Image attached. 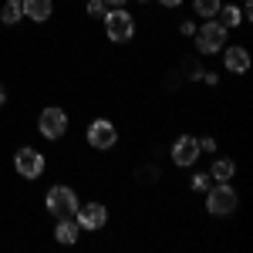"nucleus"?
<instances>
[{"label":"nucleus","instance_id":"nucleus-10","mask_svg":"<svg viewBox=\"0 0 253 253\" xmlns=\"http://www.w3.org/2000/svg\"><path fill=\"white\" fill-rule=\"evenodd\" d=\"M223 68L230 71V75H247V68H250V51L247 47H223Z\"/></svg>","mask_w":253,"mask_h":253},{"label":"nucleus","instance_id":"nucleus-6","mask_svg":"<svg viewBox=\"0 0 253 253\" xmlns=\"http://www.w3.org/2000/svg\"><path fill=\"white\" fill-rule=\"evenodd\" d=\"M84 138H88L91 149L108 152V149H115V142H118V128H115L112 118H91L88 128H84Z\"/></svg>","mask_w":253,"mask_h":253},{"label":"nucleus","instance_id":"nucleus-9","mask_svg":"<svg viewBox=\"0 0 253 253\" xmlns=\"http://www.w3.org/2000/svg\"><path fill=\"white\" fill-rule=\"evenodd\" d=\"M203 156L199 152V138L196 135H179L172 142V162L179 166V169H189V166H196V159Z\"/></svg>","mask_w":253,"mask_h":253},{"label":"nucleus","instance_id":"nucleus-3","mask_svg":"<svg viewBox=\"0 0 253 253\" xmlns=\"http://www.w3.org/2000/svg\"><path fill=\"white\" fill-rule=\"evenodd\" d=\"M196 51L199 54H216V51H223L226 47V38H230V31L219 24V20H203V27H196Z\"/></svg>","mask_w":253,"mask_h":253},{"label":"nucleus","instance_id":"nucleus-22","mask_svg":"<svg viewBox=\"0 0 253 253\" xmlns=\"http://www.w3.org/2000/svg\"><path fill=\"white\" fill-rule=\"evenodd\" d=\"M179 31H182L186 38H193V34H196V24H193V20H182V24H179Z\"/></svg>","mask_w":253,"mask_h":253},{"label":"nucleus","instance_id":"nucleus-20","mask_svg":"<svg viewBox=\"0 0 253 253\" xmlns=\"http://www.w3.org/2000/svg\"><path fill=\"white\" fill-rule=\"evenodd\" d=\"M135 179H138V182H156V179H159V169H156V166H142Z\"/></svg>","mask_w":253,"mask_h":253},{"label":"nucleus","instance_id":"nucleus-27","mask_svg":"<svg viewBox=\"0 0 253 253\" xmlns=\"http://www.w3.org/2000/svg\"><path fill=\"white\" fill-rule=\"evenodd\" d=\"M243 3H250V0H243Z\"/></svg>","mask_w":253,"mask_h":253},{"label":"nucleus","instance_id":"nucleus-14","mask_svg":"<svg viewBox=\"0 0 253 253\" xmlns=\"http://www.w3.org/2000/svg\"><path fill=\"white\" fill-rule=\"evenodd\" d=\"M233 175H236L233 159H216L213 169H210V179H216V182H233Z\"/></svg>","mask_w":253,"mask_h":253},{"label":"nucleus","instance_id":"nucleus-12","mask_svg":"<svg viewBox=\"0 0 253 253\" xmlns=\"http://www.w3.org/2000/svg\"><path fill=\"white\" fill-rule=\"evenodd\" d=\"M20 7H24V17L38 20V24L51 20L54 14V0H20Z\"/></svg>","mask_w":253,"mask_h":253},{"label":"nucleus","instance_id":"nucleus-23","mask_svg":"<svg viewBox=\"0 0 253 253\" xmlns=\"http://www.w3.org/2000/svg\"><path fill=\"white\" fill-rule=\"evenodd\" d=\"M159 3H162V7H166V10H175V7H179V3H182V0H159Z\"/></svg>","mask_w":253,"mask_h":253},{"label":"nucleus","instance_id":"nucleus-17","mask_svg":"<svg viewBox=\"0 0 253 253\" xmlns=\"http://www.w3.org/2000/svg\"><path fill=\"white\" fill-rule=\"evenodd\" d=\"M182 75H186V78H193V81H199V75H203V64H199V58H196V54L182 58Z\"/></svg>","mask_w":253,"mask_h":253},{"label":"nucleus","instance_id":"nucleus-21","mask_svg":"<svg viewBox=\"0 0 253 253\" xmlns=\"http://www.w3.org/2000/svg\"><path fill=\"white\" fill-rule=\"evenodd\" d=\"M213 149H216V138L213 135H203V138H199V152H213Z\"/></svg>","mask_w":253,"mask_h":253},{"label":"nucleus","instance_id":"nucleus-16","mask_svg":"<svg viewBox=\"0 0 253 253\" xmlns=\"http://www.w3.org/2000/svg\"><path fill=\"white\" fill-rule=\"evenodd\" d=\"M219 3H223V0H193V10H196V17L213 20L216 14H219Z\"/></svg>","mask_w":253,"mask_h":253},{"label":"nucleus","instance_id":"nucleus-2","mask_svg":"<svg viewBox=\"0 0 253 253\" xmlns=\"http://www.w3.org/2000/svg\"><path fill=\"white\" fill-rule=\"evenodd\" d=\"M101 20H105V38L112 44H125V41L135 38V17L125 7H112Z\"/></svg>","mask_w":253,"mask_h":253},{"label":"nucleus","instance_id":"nucleus-18","mask_svg":"<svg viewBox=\"0 0 253 253\" xmlns=\"http://www.w3.org/2000/svg\"><path fill=\"white\" fill-rule=\"evenodd\" d=\"M84 14H88V17H105V14H108V3H105V0H84Z\"/></svg>","mask_w":253,"mask_h":253},{"label":"nucleus","instance_id":"nucleus-5","mask_svg":"<svg viewBox=\"0 0 253 253\" xmlns=\"http://www.w3.org/2000/svg\"><path fill=\"white\" fill-rule=\"evenodd\" d=\"M68 125H71V118H68V112L58 108V105H47L38 118V132L47 138V142H61V138L68 135Z\"/></svg>","mask_w":253,"mask_h":253},{"label":"nucleus","instance_id":"nucleus-13","mask_svg":"<svg viewBox=\"0 0 253 253\" xmlns=\"http://www.w3.org/2000/svg\"><path fill=\"white\" fill-rule=\"evenodd\" d=\"M216 20H219L226 31H233V27H240V24H243V7H236V3H219Z\"/></svg>","mask_w":253,"mask_h":253},{"label":"nucleus","instance_id":"nucleus-11","mask_svg":"<svg viewBox=\"0 0 253 253\" xmlns=\"http://www.w3.org/2000/svg\"><path fill=\"white\" fill-rule=\"evenodd\" d=\"M81 236V226L75 216H68V219H58V226H54V240H58L61 247H75Z\"/></svg>","mask_w":253,"mask_h":253},{"label":"nucleus","instance_id":"nucleus-8","mask_svg":"<svg viewBox=\"0 0 253 253\" xmlns=\"http://www.w3.org/2000/svg\"><path fill=\"white\" fill-rule=\"evenodd\" d=\"M44 156H41L38 149H31V145H24V149H17V156H14V169H17V175H24V179H38L41 172H44Z\"/></svg>","mask_w":253,"mask_h":253},{"label":"nucleus","instance_id":"nucleus-15","mask_svg":"<svg viewBox=\"0 0 253 253\" xmlns=\"http://www.w3.org/2000/svg\"><path fill=\"white\" fill-rule=\"evenodd\" d=\"M20 17H24V7H20V0H7V3L0 7V24L14 27V24H17Z\"/></svg>","mask_w":253,"mask_h":253},{"label":"nucleus","instance_id":"nucleus-25","mask_svg":"<svg viewBox=\"0 0 253 253\" xmlns=\"http://www.w3.org/2000/svg\"><path fill=\"white\" fill-rule=\"evenodd\" d=\"M7 101V88H3V81H0V105Z\"/></svg>","mask_w":253,"mask_h":253},{"label":"nucleus","instance_id":"nucleus-7","mask_svg":"<svg viewBox=\"0 0 253 253\" xmlns=\"http://www.w3.org/2000/svg\"><path fill=\"white\" fill-rule=\"evenodd\" d=\"M75 219H78L81 230H91V233H98V230H105V226H108V206H105V203H98V199H91V203H81L78 213H75Z\"/></svg>","mask_w":253,"mask_h":253},{"label":"nucleus","instance_id":"nucleus-24","mask_svg":"<svg viewBox=\"0 0 253 253\" xmlns=\"http://www.w3.org/2000/svg\"><path fill=\"white\" fill-rule=\"evenodd\" d=\"M108 7H125V0H105Z\"/></svg>","mask_w":253,"mask_h":253},{"label":"nucleus","instance_id":"nucleus-4","mask_svg":"<svg viewBox=\"0 0 253 253\" xmlns=\"http://www.w3.org/2000/svg\"><path fill=\"white\" fill-rule=\"evenodd\" d=\"M240 206V196L230 182H216L206 189V213L210 216H230Z\"/></svg>","mask_w":253,"mask_h":253},{"label":"nucleus","instance_id":"nucleus-1","mask_svg":"<svg viewBox=\"0 0 253 253\" xmlns=\"http://www.w3.org/2000/svg\"><path fill=\"white\" fill-rule=\"evenodd\" d=\"M81 206L78 193L71 189V186H51L47 196H44V210L54 216V219H68V216H75Z\"/></svg>","mask_w":253,"mask_h":253},{"label":"nucleus","instance_id":"nucleus-26","mask_svg":"<svg viewBox=\"0 0 253 253\" xmlns=\"http://www.w3.org/2000/svg\"><path fill=\"white\" fill-rule=\"evenodd\" d=\"M138 3H149V0H138Z\"/></svg>","mask_w":253,"mask_h":253},{"label":"nucleus","instance_id":"nucleus-19","mask_svg":"<svg viewBox=\"0 0 253 253\" xmlns=\"http://www.w3.org/2000/svg\"><path fill=\"white\" fill-rule=\"evenodd\" d=\"M189 186H193V193H206L210 189V172H196L189 179Z\"/></svg>","mask_w":253,"mask_h":253}]
</instances>
